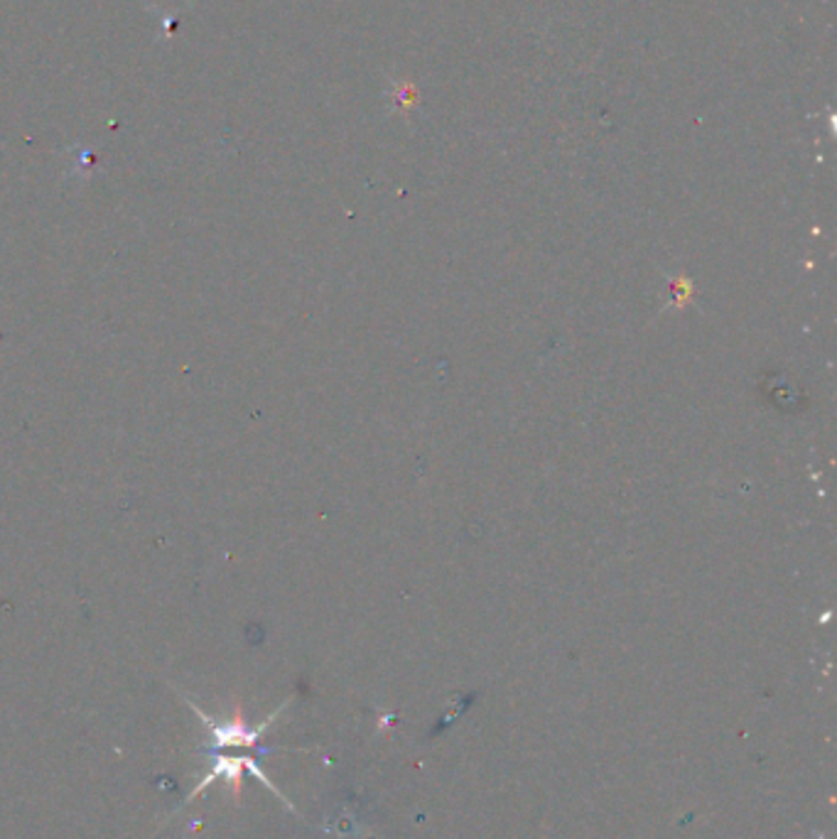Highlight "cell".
<instances>
[{
    "label": "cell",
    "instance_id": "obj_1",
    "mask_svg": "<svg viewBox=\"0 0 837 839\" xmlns=\"http://www.w3.org/2000/svg\"><path fill=\"white\" fill-rule=\"evenodd\" d=\"M187 704L192 707L194 714L200 716V720L206 724V729H210V734H212V743H210V747H212V749L256 747L258 739L263 737V732H266V729L270 727V722L278 716V712H276V714H270L268 720L261 724V727H249L246 720H243L241 704L233 707V714H231V720H229V722H216V720H212V716L206 714V712H202L200 707H196L192 700H187Z\"/></svg>",
    "mask_w": 837,
    "mask_h": 839
},
{
    "label": "cell",
    "instance_id": "obj_2",
    "mask_svg": "<svg viewBox=\"0 0 837 839\" xmlns=\"http://www.w3.org/2000/svg\"><path fill=\"white\" fill-rule=\"evenodd\" d=\"M243 771H251L253 773V776H256V778H261V784L263 786H266V788H270L272 790V793H278V788L276 786H272L270 784V780H268V776H266V773H263L261 768H258V763L256 761H253V759H233V757H214L212 759V771H210V776H206L204 780H202V784L200 786H196L194 790H192V796L190 798H187V800H192L194 796H200L202 793V790L206 788V786H212L214 784V780L216 778H221V780H227V784L231 786V790H233V796H237L239 798V793H241V773ZM280 796V793H278Z\"/></svg>",
    "mask_w": 837,
    "mask_h": 839
}]
</instances>
